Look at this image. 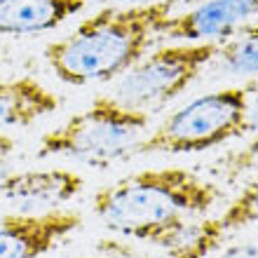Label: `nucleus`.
Returning <instances> with one entry per match:
<instances>
[{
    "label": "nucleus",
    "instance_id": "nucleus-1",
    "mask_svg": "<svg viewBox=\"0 0 258 258\" xmlns=\"http://www.w3.org/2000/svg\"><path fill=\"white\" fill-rule=\"evenodd\" d=\"M221 200L218 183L174 164L134 171L99 188L92 211L108 230L169 251L188 225L207 216Z\"/></svg>",
    "mask_w": 258,
    "mask_h": 258
},
{
    "label": "nucleus",
    "instance_id": "nucleus-2",
    "mask_svg": "<svg viewBox=\"0 0 258 258\" xmlns=\"http://www.w3.org/2000/svg\"><path fill=\"white\" fill-rule=\"evenodd\" d=\"M178 3L160 0L127 7H103L73 33L45 47V61L66 85L85 87L122 78L148 54L153 38Z\"/></svg>",
    "mask_w": 258,
    "mask_h": 258
},
{
    "label": "nucleus",
    "instance_id": "nucleus-3",
    "mask_svg": "<svg viewBox=\"0 0 258 258\" xmlns=\"http://www.w3.org/2000/svg\"><path fill=\"white\" fill-rule=\"evenodd\" d=\"M148 127V110L101 94L63 124L45 132L38 141V157H68L89 167H108L132 155Z\"/></svg>",
    "mask_w": 258,
    "mask_h": 258
},
{
    "label": "nucleus",
    "instance_id": "nucleus-4",
    "mask_svg": "<svg viewBox=\"0 0 258 258\" xmlns=\"http://www.w3.org/2000/svg\"><path fill=\"white\" fill-rule=\"evenodd\" d=\"M256 82L242 87H223L197 96L178 110L169 113L150 134H146L136 155H190L218 148L244 136L246 110L256 92Z\"/></svg>",
    "mask_w": 258,
    "mask_h": 258
},
{
    "label": "nucleus",
    "instance_id": "nucleus-5",
    "mask_svg": "<svg viewBox=\"0 0 258 258\" xmlns=\"http://www.w3.org/2000/svg\"><path fill=\"white\" fill-rule=\"evenodd\" d=\"M221 52L218 42H181L146 54L117 80L115 96L141 110L162 108L181 96Z\"/></svg>",
    "mask_w": 258,
    "mask_h": 258
},
{
    "label": "nucleus",
    "instance_id": "nucleus-6",
    "mask_svg": "<svg viewBox=\"0 0 258 258\" xmlns=\"http://www.w3.org/2000/svg\"><path fill=\"white\" fill-rule=\"evenodd\" d=\"M85 223L80 211L49 209L0 218V258H42Z\"/></svg>",
    "mask_w": 258,
    "mask_h": 258
},
{
    "label": "nucleus",
    "instance_id": "nucleus-7",
    "mask_svg": "<svg viewBox=\"0 0 258 258\" xmlns=\"http://www.w3.org/2000/svg\"><path fill=\"white\" fill-rule=\"evenodd\" d=\"M258 17V0H202L181 14H171L160 35L176 42L223 45Z\"/></svg>",
    "mask_w": 258,
    "mask_h": 258
},
{
    "label": "nucleus",
    "instance_id": "nucleus-8",
    "mask_svg": "<svg viewBox=\"0 0 258 258\" xmlns=\"http://www.w3.org/2000/svg\"><path fill=\"white\" fill-rule=\"evenodd\" d=\"M258 223V176L246 183L235 200L218 216H204L192 221L176 246H171L169 258H209L221 249L228 235Z\"/></svg>",
    "mask_w": 258,
    "mask_h": 258
},
{
    "label": "nucleus",
    "instance_id": "nucleus-9",
    "mask_svg": "<svg viewBox=\"0 0 258 258\" xmlns=\"http://www.w3.org/2000/svg\"><path fill=\"white\" fill-rule=\"evenodd\" d=\"M85 188V178L73 169H26L7 174L0 181V197L19 204L28 214L61 209Z\"/></svg>",
    "mask_w": 258,
    "mask_h": 258
},
{
    "label": "nucleus",
    "instance_id": "nucleus-10",
    "mask_svg": "<svg viewBox=\"0 0 258 258\" xmlns=\"http://www.w3.org/2000/svg\"><path fill=\"white\" fill-rule=\"evenodd\" d=\"M85 5L87 0H0V35L47 33L80 14Z\"/></svg>",
    "mask_w": 258,
    "mask_h": 258
},
{
    "label": "nucleus",
    "instance_id": "nucleus-11",
    "mask_svg": "<svg viewBox=\"0 0 258 258\" xmlns=\"http://www.w3.org/2000/svg\"><path fill=\"white\" fill-rule=\"evenodd\" d=\"M61 99L40 80L21 75L14 80H0V132L31 127L38 120L54 115Z\"/></svg>",
    "mask_w": 258,
    "mask_h": 258
},
{
    "label": "nucleus",
    "instance_id": "nucleus-12",
    "mask_svg": "<svg viewBox=\"0 0 258 258\" xmlns=\"http://www.w3.org/2000/svg\"><path fill=\"white\" fill-rule=\"evenodd\" d=\"M221 66L232 75H258V24H249L221 45L216 56Z\"/></svg>",
    "mask_w": 258,
    "mask_h": 258
},
{
    "label": "nucleus",
    "instance_id": "nucleus-13",
    "mask_svg": "<svg viewBox=\"0 0 258 258\" xmlns=\"http://www.w3.org/2000/svg\"><path fill=\"white\" fill-rule=\"evenodd\" d=\"M253 169H258V132H253L251 141H246L242 148L232 150L221 160V174L228 183H235Z\"/></svg>",
    "mask_w": 258,
    "mask_h": 258
},
{
    "label": "nucleus",
    "instance_id": "nucleus-14",
    "mask_svg": "<svg viewBox=\"0 0 258 258\" xmlns=\"http://www.w3.org/2000/svg\"><path fill=\"white\" fill-rule=\"evenodd\" d=\"M214 258H258V242H235L221 249Z\"/></svg>",
    "mask_w": 258,
    "mask_h": 258
},
{
    "label": "nucleus",
    "instance_id": "nucleus-15",
    "mask_svg": "<svg viewBox=\"0 0 258 258\" xmlns=\"http://www.w3.org/2000/svg\"><path fill=\"white\" fill-rule=\"evenodd\" d=\"M246 129L249 132H258V87L253 92L251 101H249V110H246Z\"/></svg>",
    "mask_w": 258,
    "mask_h": 258
},
{
    "label": "nucleus",
    "instance_id": "nucleus-16",
    "mask_svg": "<svg viewBox=\"0 0 258 258\" xmlns=\"http://www.w3.org/2000/svg\"><path fill=\"white\" fill-rule=\"evenodd\" d=\"M115 3H129V5H143V3H160V0H115ZM178 5H197V3H202V0H174Z\"/></svg>",
    "mask_w": 258,
    "mask_h": 258
},
{
    "label": "nucleus",
    "instance_id": "nucleus-17",
    "mask_svg": "<svg viewBox=\"0 0 258 258\" xmlns=\"http://www.w3.org/2000/svg\"><path fill=\"white\" fill-rule=\"evenodd\" d=\"M78 258H120V256H117V251L113 246H108V249L101 253H89V256H78Z\"/></svg>",
    "mask_w": 258,
    "mask_h": 258
},
{
    "label": "nucleus",
    "instance_id": "nucleus-18",
    "mask_svg": "<svg viewBox=\"0 0 258 258\" xmlns=\"http://www.w3.org/2000/svg\"><path fill=\"white\" fill-rule=\"evenodd\" d=\"M256 24H258V19H256Z\"/></svg>",
    "mask_w": 258,
    "mask_h": 258
}]
</instances>
